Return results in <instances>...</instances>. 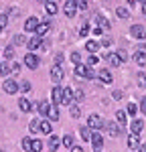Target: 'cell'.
<instances>
[{"instance_id": "c3c4849f", "label": "cell", "mask_w": 146, "mask_h": 152, "mask_svg": "<svg viewBox=\"0 0 146 152\" xmlns=\"http://www.w3.org/2000/svg\"><path fill=\"white\" fill-rule=\"evenodd\" d=\"M116 55H118V57H120L122 61H126V59H128V53H126V49H120V51H118Z\"/></svg>"}, {"instance_id": "5b68a950", "label": "cell", "mask_w": 146, "mask_h": 152, "mask_svg": "<svg viewBox=\"0 0 146 152\" xmlns=\"http://www.w3.org/2000/svg\"><path fill=\"white\" fill-rule=\"evenodd\" d=\"M89 142H91V146H93L96 150H101V148H104V138H101V134H97V132H91Z\"/></svg>"}, {"instance_id": "94428289", "label": "cell", "mask_w": 146, "mask_h": 152, "mask_svg": "<svg viewBox=\"0 0 146 152\" xmlns=\"http://www.w3.org/2000/svg\"><path fill=\"white\" fill-rule=\"evenodd\" d=\"M0 63H2V61H0Z\"/></svg>"}, {"instance_id": "8992f818", "label": "cell", "mask_w": 146, "mask_h": 152, "mask_svg": "<svg viewBox=\"0 0 146 152\" xmlns=\"http://www.w3.org/2000/svg\"><path fill=\"white\" fill-rule=\"evenodd\" d=\"M24 65H26L28 69H36V67H39V57L33 55V53H26V55H24Z\"/></svg>"}, {"instance_id": "44dd1931", "label": "cell", "mask_w": 146, "mask_h": 152, "mask_svg": "<svg viewBox=\"0 0 146 152\" xmlns=\"http://www.w3.org/2000/svg\"><path fill=\"white\" fill-rule=\"evenodd\" d=\"M36 107H39V114H41V116L47 118V112H49V107H51V104H49V102H41Z\"/></svg>"}, {"instance_id": "7dc6e473", "label": "cell", "mask_w": 146, "mask_h": 152, "mask_svg": "<svg viewBox=\"0 0 146 152\" xmlns=\"http://www.w3.org/2000/svg\"><path fill=\"white\" fill-rule=\"evenodd\" d=\"M96 63H99V59H97L96 55H91V57L87 59V65H89V67H93V65H96Z\"/></svg>"}, {"instance_id": "9c48e42d", "label": "cell", "mask_w": 146, "mask_h": 152, "mask_svg": "<svg viewBox=\"0 0 146 152\" xmlns=\"http://www.w3.org/2000/svg\"><path fill=\"white\" fill-rule=\"evenodd\" d=\"M36 26H39V18H35V16H28V18H26V23H24L26 33H35Z\"/></svg>"}, {"instance_id": "7bdbcfd3", "label": "cell", "mask_w": 146, "mask_h": 152, "mask_svg": "<svg viewBox=\"0 0 146 152\" xmlns=\"http://www.w3.org/2000/svg\"><path fill=\"white\" fill-rule=\"evenodd\" d=\"M138 85L140 87H146V73H140L138 75Z\"/></svg>"}, {"instance_id": "f546056e", "label": "cell", "mask_w": 146, "mask_h": 152, "mask_svg": "<svg viewBox=\"0 0 146 152\" xmlns=\"http://www.w3.org/2000/svg\"><path fill=\"white\" fill-rule=\"evenodd\" d=\"M69 114H71V118H77L81 116V110H79V105H75V104H71V110H69Z\"/></svg>"}, {"instance_id": "f35d334b", "label": "cell", "mask_w": 146, "mask_h": 152, "mask_svg": "<svg viewBox=\"0 0 146 152\" xmlns=\"http://www.w3.org/2000/svg\"><path fill=\"white\" fill-rule=\"evenodd\" d=\"M71 61H73V65L81 63V55H79V51H73V53H71Z\"/></svg>"}, {"instance_id": "1f68e13d", "label": "cell", "mask_w": 146, "mask_h": 152, "mask_svg": "<svg viewBox=\"0 0 146 152\" xmlns=\"http://www.w3.org/2000/svg\"><path fill=\"white\" fill-rule=\"evenodd\" d=\"M126 114H128V116H136V114H138V105H136V104H128Z\"/></svg>"}, {"instance_id": "e0dca14e", "label": "cell", "mask_w": 146, "mask_h": 152, "mask_svg": "<svg viewBox=\"0 0 146 152\" xmlns=\"http://www.w3.org/2000/svg\"><path fill=\"white\" fill-rule=\"evenodd\" d=\"M97 28L104 33V31H108L110 28V20L108 18H104V16H97Z\"/></svg>"}, {"instance_id": "ab89813d", "label": "cell", "mask_w": 146, "mask_h": 152, "mask_svg": "<svg viewBox=\"0 0 146 152\" xmlns=\"http://www.w3.org/2000/svg\"><path fill=\"white\" fill-rule=\"evenodd\" d=\"M6 24H8V16H6L4 12H0V31H2Z\"/></svg>"}, {"instance_id": "83f0119b", "label": "cell", "mask_w": 146, "mask_h": 152, "mask_svg": "<svg viewBox=\"0 0 146 152\" xmlns=\"http://www.w3.org/2000/svg\"><path fill=\"white\" fill-rule=\"evenodd\" d=\"M61 144H63L65 148H71V146H73V136H71V134L63 136V140H61Z\"/></svg>"}, {"instance_id": "4dcf8cb0", "label": "cell", "mask_w": 146, "mask_h": 152, "mask_svg": "<svg viewBox=\"0 0 146 152\" xmlns=\"http://www.w3.org/2000/svg\"><path fill=\"white\" fill-rule=\"evenodd\" d=\"M43 150V142L41 140H33V144H31V152H41Z\"/></svg>"}, {"instance_id": "4fadbf2b", "label": "cell", "mask_w": 146, "mask_h": 152, "mask_svg": "<svg viewBox=\"0 0 146 152\" xmlns=\"http://www.w3.org/2000/svg\"><path fill=\"white\" fill-rule=\"evenodd\" d=\"M41 41H43L41 37H33L31 41H26V47H28V51H36L39 47H43V45H41Z\"/></svg>"}, {"instance_id": "30bf717a", "label": "cell", "mask_w": 146, "mask_h": 152, "mask_svg": "<svg viewBox=\"0 0 146 152\" xmlns=\"http://www.w3.org/2000/svg\"><path fill=\"white\" fill-rule=\"evenodd\" d=\"M106 61H108L110 67H120L122 65V59L118 57L116 53H108V55H106Z\"/></svg>"}, {"instance_id": "3957f363", "label": "cell", "mask_w": 146, "mask_h": 152, "mask_svg": "<svg viewBox=\"0 0 146 152\" xmlns=\"http://www.w3.org/2000/svg\"><path fill=\"white\" fill-rule=\"evenodd\" d=\"M63 77H65V71H63V67H61V65H53V67H51V79H53L55 83H59Z\"/></svg>"}, {"instance_id": "ee69618b", "label": "cell", "mask_w": 146, "mask_h": 152, "mask_svg": "<svg viewBox=\"0 0 146 152\" xmlns=\"http://www.w3.org/2000/svg\"><path fill=\"white\" fill-rule=\"evenodd\" d=\"M4 57H6V59H12V57H14V49H12V47H6V49H4Z\"/></svg>"}, {"instance_id": "91938a15", "label": "cell", "mask_w": 146, "mask_h": 152, "mask_svg": "<svg viewBox=\"0 0 146 152\" xmlns=\"http://www.w3.org/2000/svg\"><path fill=\"white\" fill-rule=\"evenodd\" d=\"M136 2H146V0H136Z\"/></svg>"}, {"instance_id": "ac0fdd59", "label": "cell", "mask_w": 146, "mask_h": 152, "mask_svg": "<svg viewBox=\"0 0 146 152\" xmlns=\"http://www.w3.org/2000/svg\"><path fill=\"white\" fill-rule=\"evenodd\" d=\"M39 132H43V134H51V122H49V120L39 122Z\"/></svg>"}, {"instance_id": "7a4b0ae2", "label": "cell", "mask_w": 146, "mask_h": 152, "mask_svg": "<svg viewBox=\"0 0 146 152\" xmlns=\"http://www.w3.org/2000/svg\"><path fill=\"white\" fill-rule=\"evenodd\" d=\"M130 37H134V39L140 41V39L146 37V28L142 26V24H132V26H130Z\"/></svg>"}, {"instance_id": "74e56055", "label": "cell", "mask_w": 146, "mask_h": 152, "mask_svg": "<svg viewBox=\"0 0 146 152\" xmlns=\"http://www.w3.org/2000/svg\"><path fill=\"white\" fill-rule=\"evenodd\" d=\"M31 144H33V140H31V138H24L20 146H23V150H24V152H31Z\"/></svg>"}, {"instance_id": "484cf974", "label": "cell", "mask_w": 146, "mask_h": 152, "mask_svg": "<svg viewBox=\"0 0 146 152\" xmlns=\"http://www.w3.org/2000/svg\"><path fill=\"white\" fill-rule=\"evenodd\" d=\"M57 148H59V138H57V136H51V138H49V150H57Z\"/></svg>"}, {"instance_id": "d590c367", "label": "cell", "mask_w": 146, "mask_h": 152, "mask_svg": "<svg viewBox=\"0 0 146 152\" xmlns=\"http://www.w3.org/2000/svg\"><path fill=\"white\" fill-rule=\"evenodd\" d=\"M73 4H75L77 10H85L87 8V0H73Z\"/></svg>"}, {"instance_id": "ffe728a7", "label": "cell", "mask_w": 146, "mask_h": 152, "mask_svg": "<svg viewBox=\"0 0 146 152\" xmlns=\"http://www.w3.org/2000/svg\"><path fill=\"white\" fill-rule=\"evenodd\" d=\"M87 71H89V67H85V65H81V63L75 65V73H77L79 77H87Z\"/></svg>"}, {"instance_id": "6da1fadb", "label": "cell", "mask_w": 146, "mask_h": 152, "mask_svg": "<svg viewBox=\"0 0 146 152\" xmlns=\"http://www.w3.org/2000/svg\"><path fill=\"white\" fill-rule=\"evenodd\" d=\"M104 126H106V122L97 116V114H91V116L87 118V128H91V130H104Z\"/></svg>"}, {"instance_id": "680465c9", "label": "cell", "mask_w": 146, "mask_h": 152, "mask_svg": "<svg viewBox=\"0 0 146 152\" xmlns=\"http://www.w3.org/2000/svg\"><path fill=\"white\" fill-rule=\"evenodd\" d=\"M41 2H53V0H41Z\"/></svg>"}, {"instance_id": "7c38bea8", "label": "cell", "mask_w": 146, "mask_h": 152, "mask_svg": "<svg viewBox=\"0 0 146 152\" xmlns=\"http://www.w3.org/2000/svg\"><path fill=\"white\" fill-rule=\"evenodd\" d=\"M61 94H63V87L55 85V87H53V91H51V97H53V104H55V105L61 104Z\"/></svg>"}, {"instance_id": "836d02e7", "label": "cell", "mask_w": 146, "mask_h": 152, "mask_svg": "<svg viewBox=\"0 0 146 152\" xmlns=\"http://www.w3.org/2000/svg\"><path fill=\"white\" fill-rule=\"evenodd\" d=\"M134 61H136L140 67H144V65H146V55H138V53H134Z\"/></svg>"}, {"instance_id": "db71d44e", "label": "cell", "mask_w": 146, "mask_h": 152, "mask_svg": "<svg viewBox=\"0 0 146 152\" xmlns=\"http://www.w3.org/2000/svg\"><path fill=\"white\" fill-rule=\"evenodd\" d=\"M71 152H83L81 146H71Z\"/></svg>"}, {"instance_id": "ba28073f", "label": "cell", "mask_w": 146, "mask_h": 152, "mask_svg": "<svg viewBox=\"0 0 146 152\" xmlns=\"http://www.w3.org/2000/svg\"><path fill=\"white\" fill-rule=\"evenodd\" d=\"M73 89L71 87H63V94H61V104H73Z\"/></svg>"}, {"instance_id": "8d00e7d4", "label": "cell", "mask_w": 146, "mask_h": 152, "mask_svg": "<svg viewBox=\"0 0 146 152\" xmlns=\"http://www.w3.org/2000/svg\"><path fill=\"white\" fill-rule=\"evenodd\" d=\"M39 122H41V120H33V122L28 124V130H31L33 134H36V132H39Z\"/></svg>"}, {"instance_id": "bcb514c9", "label": "cell", "mask_w": 146, "mask_h": 152, "mask_svg": "<svg viewBox=\"0 0 146 152\" xmlns=\"http://www.w3.org/2000/svg\"><path fill=\"white\" fill-rule=\"evenodd\" d=\"M136 53H138V55H146V45L144 43H140V45L136 47Z\"/></svg>"}, {"instance_id": "816d5d0a", "label": "cell", "mask_w": 146, "mask_h": 152, "mask_svg": "<svg viewBox=\"0 0 146 152\" xmlns=\"http://www.w3.org/2000/svg\"><path fill=\"white\" fill-rule=\"evenodd\" d=\"M93 77H96V71L89 67V71H87V79H93Z\"/></svg>"}, {"instance_id": "f5cc1de1", "label": "cell", "mask_w": 146, "mask_h": 152, "mask_svg": "<svg viewBox=\"0 0 146 152\" xmlns=\"http://www.w3.org/2000/svg\"><path fill=\"white\" fill-rule=\"evenodd\" d=\"M61 63H63V55H57V57H55V65H61Z\"/></svg>"}, {"instance_id": "9a60e30c", "label": "cell", "mask_w": 146, "mask_h": 152, "mask_svg": "<svg viewBox=\"0 0 146 152\" xmlns=\"http://www.w3.org/2000/svg\"><path fill=\"white\" fill-rule=\"evenodd\" d=\"M97 77H99V79H101L104 83H108V85H110L112 81H114V77H112V73H110L108 69H101L99 73H97Z\"/></svg>"}, {"instance_id": "cb8c5ba5", "label": "cell", "mask_w": 146, "mask_h": 152, "mask_svg": "<svg viewBox=\"0 0 146 152\" xmlns=\"http://www.w3.org/2000/svg\"><path fill=\"white\" fill-rule=\"evenodd\" d=\"M85 49H87V51L93 55L97 49H99V43H97V41H87V43H85Z\"/></svg>"}, {"instance_id": "681fc988", "label": "cell", "mask_w": 146, "mask_h": 152, "mask_svg": "<svg viewBox=\"0 0 146 152\" xmlns=\"http://www.w3.org/2000/svg\"><path fill=\"white\" fill-rule=\"evenodd\" d=\"M122 95H124V94H122L120 89H116V91L112 94V97H114V99H122Z\"/></svg>"}, {"instance_id": "e575fe53", "label": "cell", "mask_w": 146, "mask_h": 152, "mask_svg": "<svg viewBox=\"0 0 146 152\" xmlns=\"http://www.w3.org/2000/svg\"><path fill=\"white\" fill-rule=\"evenodd\" d=\"M8 73H10V65L6 61H2L0 63V75H8Z\"/></svg>"}, {"instance_id": "f907efd6", "label": "cell", "mask_w": 146, "mask_h": 152, "mask_svg": "<svg viewBox=\"0 0 146 152\" xmlns=\"http://www.w3.org/2000/svg\"><path fill=\"white\" fill-rule=\"evenodd\" d=\"M140 112L146 114V97H142V102H140Z\"/></svg>"}, {"instance_id": "d6a6232c", "label": "cell", "mask_w": 146, "mask_h": 152, "mask_svg": "<svg viewBox=\"0 0 146 152\" xmlns=\"http://www.w3.org/2000/svg\"><path fill=\"white\" fill-rule=\"evenodd\" d=\"M45 8H47V14H55L57 12V4L55 2H45Z\"/></svg>"}, {"instance_id": "11a10c76", "label": "cell", "mask_w": 146, "mask_h": 152, "mask_svg": "<svg viewBox=\"0 0 146 152\" xmlns=\"http://www.w3.org/2000/svg\"><path fill=\"white\" fill-rule=\"evenodd\" d=\"M101 45H104V47H110V45H112V39H104V43H101Z\"/></svg>"}, {"instance_id": "8fae6325", "label": "cell", "mask_w": 146, "mask_h": 152, "mask_svg": "<svg viewBox=\"0 0 146 152\" xmlns=\"http://www.w3.org/2000/svg\"><path fill=\"white\" fill-rule=\"evenodd\" d=\"M75 10H77V8H75L73 0H67V2H65V6H63V12H65L69 18H73V16H75Z\"/></svg>"}, {"instance_id": "6f0895ef", "label": "cell", "mask_w": 146, "mask_h": 152, "mask_svg": "<svg viewBox=\"0 0 146 152\" xmlns=\"http://www.w3.org/2000/svg\"><path fill=\"white\" fill-rule=\"evenodd\" d=\"M142 12L146 14V2H142Z\"/></svg>"}, {"instance_id": "f6af8a7d", "label": "cell", "mask_w": 146, "mask_h": 152, "mask_svg": "<svg viewBox=\"0 0 146 152\" xmlns=\"http://www.w3.org/2000/svg\"><path fill=\"white\" fill-rule=\"evenodd\" d=\"M18 87H20L23 91H31V83L26 81V79H24V81H20V85H18Z\"/></svg>"}, {"instance_id": "277c9868", "label": "cell", "mask_w": 146, "mask_h": 152, "mask_svg": "<svg viewBox=\"0 0 146 152\" xmlns=\"http://www.w3.org/2000/svg\"><path fill=\"white\" fill-rule=\"evenodd\" d=\"M104 130H108V134L112 136V138L120 136V124H118V122H106Z\"/></svg>"}, {"instance_id": "52a82bcc", "label": "cell", "mask_w": 146, "mask_h": 152, "mask_svg": "<svg viewBox=\"0 0 146 152\" xmlns=\"http://www.w3.org/2000/svg\"><path fill=\"white\" fill-rule=\"evenodd\" d=\"M2 89H4V91H6V94H16V91H18V83L14 81V79H6V81L2 83Z\"/></svg>"}, {"instance_id": "603a6c76", "label": "cell", "mask_w": 146, "mask_h": 152, "mask_svg": "<svg viewBox=\"0 0 146 152\" xmlns=\"http://www.w3.org/2000/svg\"><path fill=\"white\" fill-rule=\"evenodd\" d=\"M47 118L49 120H59V110H57V105H51V107H49Z\"/></svg>"}, {"instance_id": "9f6ffc18", "label": "cell", "mask_w": 146, "mask_h": 152, "mask_svg": "<svg viewBox=\"0 0 146 152\" xmlns=\"http://www.w3.org/2000/svg\"><path fill=\"white\" fill-rule=\"evenodd\" d=\"M138 150H140V152H146V144H142V146H138Z\"/></svg>"}, {"instance_id": "7402d4cb", "label": "cell", "mask_w": 146, "mask_h": 152, "mask_svg": "<svg viewBox=\"0 0 146 152\" xmlns=\"http://www.w3.org/2000/svg\"><path fill=\"white\" fill-rule=\"evenodd\" d=\"M116 120H118V124H122V126H126V120H128V114H126L124 110H118V112H116Z\"/></svg>"}, {"instance_id": "60d3db41", "label": "cell", "mask_w": 146, "mask_h": 152, "mask_svg": "<svg viewBox=\"0 0 146 152\" xmlns=\"http://www.w3.org/2000/svg\"><path fill=\"white\" fill-rule=\"evenodd\" d=\"M14 45H26V39L23 35H16L14 37Z\"/></svg>"}, {"instance_id": "5bb4252c", "label": "cell", "mask_w": 146, "mask_h": 152, "mask_svg": "<svg viewBox=\"0 0 146 152\" xmlns=\"http://www.w3.org/2000/svg\"><path fill=\"white\" fill-rule=\"evenodd\" d=\"M18 107L23 110L24 114H28V112H33V104H31V102H28L26 97H20V99H18Z\"/></svg>"}, {"instance_id": "b9f144b4", "label": "cell", "mask_w": 146, "mask_h": 152, "mask_svg": "<svg viewBox=\"0 0 146 152\" xmlns=\"http://www.w3.org/2000/svg\"><path fill=\"white\" fill-rule=\"evenodd\" d=\"M87 33H89V24L85 23L81 28H79V37H87Z\"/></svg>"}, {"instance_id": "d4e9b609", "label": "cell", "mask_w": 146, "mask_h": 152, "mask_svg": "<svg viewBox=\"0 0 146 152\" xmlns=\"http://www.w3.org/2000/svg\"><path fill=\"white\" fill-rule=\"evenodd\" d=\"M138 146H140V142H138V136H136V134H132V136L128 138V148H132V150H136Z\"/></svg>"}, {"instance_id": "4316f807", "label": "cell", "mask_w": 146, "mask_h": 152, "mask_svg": "<svg viewBox=\"0 0 146 152\" xmlns=\"http://www.w3.org/2000/svg\"><path fill=\"white\" fill-rule=\"evenodd\" d=\"M79 134H81V138H83L85 142H89V136H91V130L87 128V126H81V130H79Z\"/></svg>"}, {"instance_id": "f1b7e54d", "label": "cell", "mask_w": 146, "mask_h": 152, "mask_svg": "<svg viewBox=\"0 0 146 152\" xmlns=\"http://www.w3.org/2000/svg\"><path fill=\"white\" fill-rule=\"evenodd\" d=\"M116 14H118V18H130V12H128V8H124V6H120L116 10Z\"/></svg>"}, {"instance_id": "2e32d148", "label": "cell", "mask_w": 146, "mask_h": 152, "mask_svg": "<svg viewBox=\"0 0 146 152\" xmlns=\"http://www.w3.org/2000/svg\"><path fill=\"white\" fill-rule=\"evenodd\" d=\"M36 37H41L43 39V35H47L49 33V23H39V26H36Z\"/></svg>"}, {"instance_id": "d6986e66", "label": "cell", "mask_w": 146, "mask_h": 152, "mask_svg": "<svg viewBox=\"0 0 146 152\" xmlns=\"http://www.w3.org/2000/svg\"><path fill=\"white\" fill-rule=\"evenodd\" d=\"M142 128H144L142 120H134V122H132V134H136V136H138V134L142 132Z\"/></svg>"}]
</instances>
